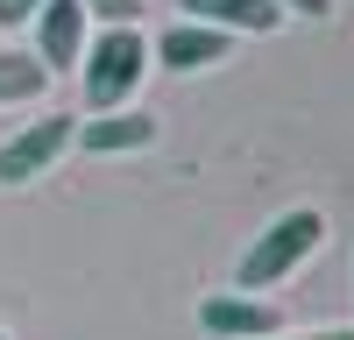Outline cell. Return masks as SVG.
<instances>
[{
	"label": "cell",
	"mask_w": 354,
	"mask_h": 340,
	"mask_svg": "<svg viewBox=\"0 0 354 340\" xmlns=\"http://www.w3.org/2000/svg\"><path fill=\"white\" fill-rule=\"evenodd\" d=\"M0 340H8V333H0Z\"/></svg>",
	"instance_id": "14"
},
{
	"label": "cell",
	"mask_w": 354,
	"mask_h": 340,
	"mask_svg": "<svg viewBox=\"0 0 354 340\" xmlns=\"http://www.w3.org/2000/svg\"><path fill=\"white\" fill-rule=\"evenodd\" d=\"M28 28H36V64L50 78L85 64V43H93V15H85V0H43V15L28 21Z\"/></svg>",
	"instance_id": "5"
},
{
	"label": "cell",
	"mask_w": 354,
	"mask_h": 340,
	"mask_svg": "<svg viewBox=\"0 0 354 340\" xmlns=\"http://www.w3.org/2000/svg\"><path fill=\"white\" fill-rule=\"evenodd\" d=\"M319 241H326V213H319V206L277 213V220L241 248V263H234V291H270V283H283L298 263L319 255Z\"/></svg>",
	"instance_id": "1"
},
{
	"label": "cell",
	"mask_w": 354,
	"mask_h": 340,
	"mask_svg": "<svg viewBox=\"0 0 354 340\" xmlns=\"http://www.w3.org/2000/svg\"><path fill=\"white\" fill-rule=\"evenodd\" d=\"M43 85H50V71L36 64V50H0V106L43 100Z\"/></svg>",
	"instance_id": "9"
},
{
	"label": "cell",
	"mask_w": 354,
	"mask_h": 340,
	"mask_svg": "<svg viewBox=\"0 0 354 340\" xmlns=\"http://www.w3.org/2000/svg\"><path fill=\"white\" fill-rule=\"evenodd\" d=\"M43 15V0H0V36H8V28H28Z\"/></svg>",
	"instance_id": "11"
},
{
	"label": "cell",
	"mask_w": 354,
	"mask_h": 340,
	"mask_svg": "<svg viewBox=\"0 0 354 340\" xmlns=\"http://www.w3.org/2000/svg\"><path fill=\"white\" fill-rule=\"evenodd\" d=\"M177 15L205 21V28H227V36H270V28H283L277 0H177Z\"/></svg>",
	"instance_id": "8"
},
{
	"label": "cell",
	"mask_w": 354,
	"mask_h": 340,
	"mask_svg": "<svg viewBox=\"0 0 354 340\" xmlns=\"http://www.w3.org/2000/svg\"><path fill=\"white\" fill-rule=\"evenodd\" d=\"M277 8H283V15H312V21H319V15H333V0H277Z\"/></svg>",
	"instance_id": "12"
},
{
	"label": "cell",
	"mask_w": 354,
	"mask_h": 340,
	"mask_svg": "<svg viewBox=\"0 0 354 340\" xmlns=\"http://www.w3.org/2000/svg\"><path fill=\"white\" fill-rule=\"evenodd\" d=\"M85 106L93 113H113L142 93V78H149V43H142V28H93V43H85Z\"/></svg>",
	"instance_id": "2"
},
{
	"label": "cell",
	"mask_w": 354,
	"mask_h": 340,
	"mask_svg": "<svg viewBox=\"0 0 354 340\" xmlns=\"http://www.w3.org/2000/svg\"><path fill=\"white\" fill-rule=\"evenodd\" d=\"M149 142H156V113H142V106H113V113L78 121V149H93V156H128V149H149Z\"/></svg>",
	"instance_id": "7"
},
{
	"label": "cell",
	"mask_w": 354,
	"mask_h": 340,
	"mask_svg": "<svg viewBox=\"0 0 354 340\" xmlns=\"http://www.w3.org/2000/svg\"><path fill=\"white\" fill-rule=\"evenodd\" d=\"M227 50H234L227 28H205V21H185V15H177L163 36L149 43V57H163L170 71H205V64H220Z\"/></svg>",
	"instance_id": "6"
},
{
	"label": "cell",
	"mask_w": 354,
	"mask_h": 340,
	"mask_svg": "<svg viewBox=\"0 0 354 340\" xmlns=\"http://www.w3.org/2000/svg\"><path fill=\"white\" fill-rule=\"evenodd\" d=\"M198 326L213 340H277V333H290L283 312L270 298H255V291H205L198 298Z\"/></svg>",
	"instance_id": "4"
},
{
	"label": "cell",
	"mask_w": 354,
	"mask_h": 340,
	"mask_svg": "<svg viewBox=\"0 0 354 340\" xmlns=\"http://www.w3.org/2000/svg\"><path fill=\"white\" fill-rule=\"evenodd\" d=\"M71 142H78V121H71V113H43V121L15 128L8 142H0V185H36Z\"/></svg>",
	"instance_id": "3"
},
{
	"label": "cell",
	"mask_w": 354,
	"mask_h": 340,
	"mask_svg": "<svg viewBox=\"0 0 354 340\" xmlns=\"http://www.w3.org/2000/svg\"><path fill=\"white\" fill-rule=\"evenodd\" d=\"M85 15H93L100 28H135V15H142V0H85Z\"/></svg>",
	"instance_id": "10"
},
{
	"label": "cell",
	"mask_w": 354,
	"mask_h": 340,
	"mask_svg": "<svg viewBox=\"0 0 354 340\" xmlns=\"http://www.w3.org/2000/svg\"><path fill=\"white\" fill-rule=\"evenodd\" d=\"M277 340H354V326H319V333H277Z\"/></svg>",
	"instance_id": "13"
}]
</instances>
